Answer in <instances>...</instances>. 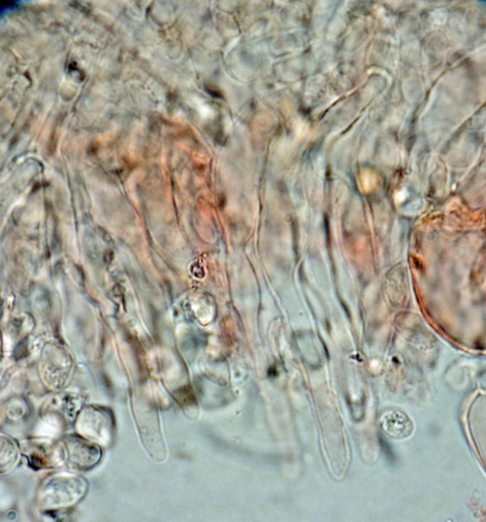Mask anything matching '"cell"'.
<instances>
[{"instance_id":"6da1fadb","label":"cell","mask_w":486,"mask_h":522,"mask_svg":"<svg viewBox=\"0 0 486 522\" xmlns=\"http://www.w3.org/2000/svg\"><path fill=\"white\" fill-rule=\"evenodd\" d=\"M40 502L48 507L65 506L75 502L87 489L84 479L76 476H61L48 481L40 489Z\"/></svg>"},{"instance_id":"5b68a950","label":"cell","mask_w":486,"mask_h":522,"mask_svg":"<svg viewBox=\"0 0 486 522\" xmlns=\"http://www.w3.org/2000/svg\"><path fill=\"white\" fill-rule=\"evenodd\" d=\"M383 430L390 436L403 438L409 436L413 430L411 420L402 412L391 410L385 413L381 419Z\"/></svg>"},{"instance_id":"52a82bcc","label":"cell","mask_w":486,"mask_h":522,"mask_svg":"<svg viewBox=\"0 0 486 522\" xmlns=\"http://www.w3.org/2000/svg\"><path fill=\"white\" fill-rule=\"evenodd\" d=\"M361 181L364 190L366 192L371 191L375 183L374 175L369 170H363L361 172Z\"/></svg>"},{"instance_id":"3957f363","label":"cell","mask_w":486,"mask_h":522,"mask_svg":"<svg viewBox=\"0 0 486 522\" xmlns=\"http://www.w3.org/2000/svg\"><path fill=\"white\" fill-rule=\"evenodd\" d=\"M24 448L28 460L35 469H42L55 465L64 460L62 443L54 441L31 440Z\"/></svg>"},{"instance_id":"7a4b0ae2","label":"cell","mask_w":486,"mask_h":522,"mask_svg":"<svg viewBox=\"0 0 486 522\" xmlns=\"http://www.w3.org/2000/svg\"><path fill=\"white\" fill-rule=\"evenodd\" d=\"M62 445L64 460L73 469L88 471L100 461L102 451L100 445L85 437L76 434L65 435Z\"/></svg>"},{"instance_id":"277c9868","label":"cell","mask_w":486,"mask_h":522,"mask_svg":"<svg viewBox=\"0 0 486 522\" xmlns=\"http://www.w3.org/2000/svg\"><path fill=\"white\" fill-rule=\"evenodd\" d=\"M77 428L87 438L99 445L108 446L113 440L116 426L111 416H100L81 420Z\"/></svg>"},{"instance_id":"ba28073f","label":"cell","mask_w":486,"mask_h":522,"mask_svg":"<svg viewBox=\"0 0 486 522\" xmlns=\"http://www.w3.org/2000/svg\"><path fill=\"white\" fill-rule=\"evenodd\" d=\"M51 244L52 250L55 252H59L60 251L61 249V241L59 237L57 234H55L53 236Z\"/></svg>"},{"instance_id":"9c48e42d","label":"cell","mask_w":486,"mask_h":522,"mask_svg":"<svg viewBox=\"0 0 486 522\" xmlns=\"http://www.w3.org/2000/svg\"><path fill=\"white\" fill-rule=\"evenodd\" d=\"M40 184L38 182H36L34 185V186H33V187L32 188V192H36L37 190H38V189L40 188Z\"/></svg>"},{"instance_id":"8992f818","label":"cell","mask_w":486,"mask_h":522,"mask_svg":"<svg viewBox=\"0 0 486 522\" xmlns=\"http://www.w3.org/2000/svg\"><path fill=\"white\" fill-rule=\"evenodd\" d=\"M17 455V451L13 442L7 437L1 436V470L11 467L16 461Z\"/></svg>"}]
</instances>
